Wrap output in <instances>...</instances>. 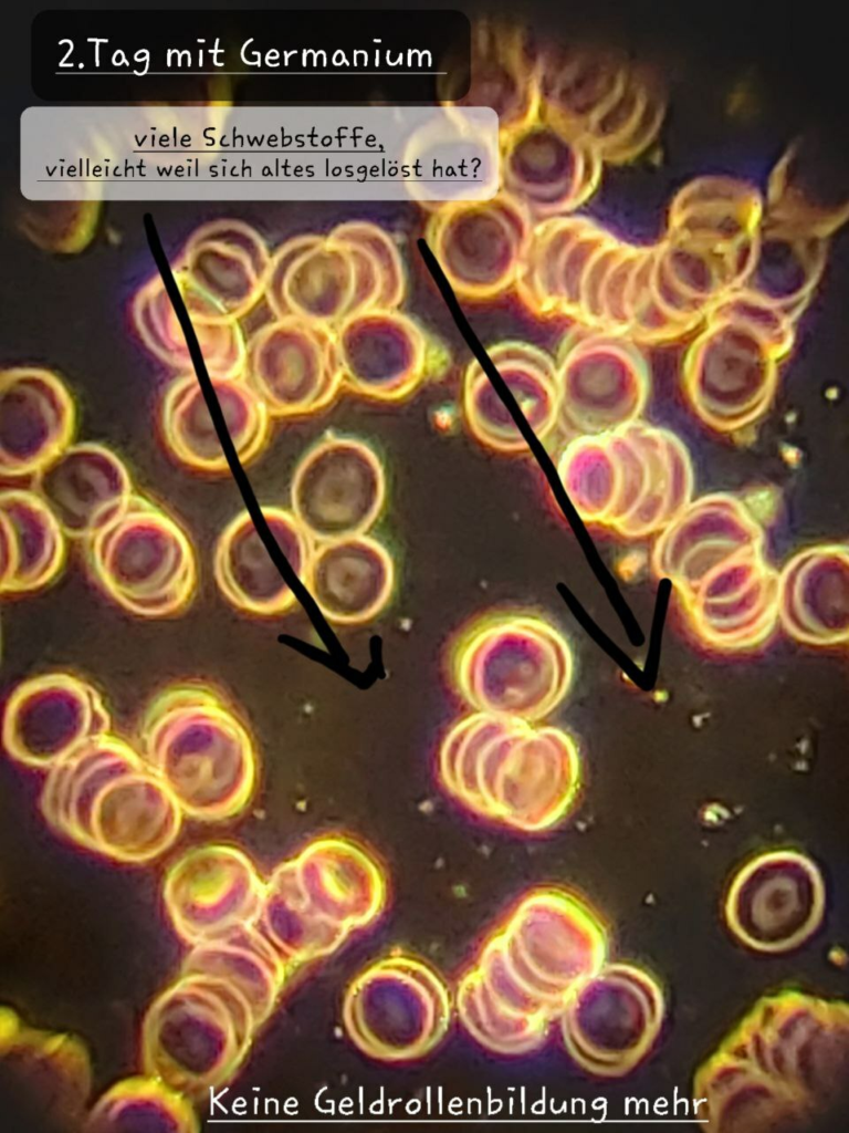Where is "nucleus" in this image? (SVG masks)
Wrapping results in <instances>:
<instances>
[{
    "label": "nucleus",
    "instance_id": "f257e3e1",
    "mask_svg": "<svg viewBox=\"0 0 849 1133\" xmlns=\"http://www.w3.org/2000/svg\"><path fill=\"white\" fill-rule=\"evenodd\" d=\"M597 929L573 890L539 885L521 896L459 983L457 1006L471 1036L503 1054L537 1047L594 974Z\"/></svg>",
    "mask_w": 849,
    "mask_h": 1133
},
{
    "label": "nucleus",
    "instance_id": "f03ea898",
    "mask_svg": "<svg viewBox=\"0 0 849 1133\" xmlns=\"http://www.w3.org/2000/svg\"><path fill=\"white\" fill-rule=\"evenodd\" d=\"M439 773L471 811L524 832L563 820L580 786L578 751L568 732L482 711L446 735Z\"/></svg>",
    "mask_w": 849,
    "mask_h": 1133
},
{
    "label": "nucleus",
    "instance_id": "7ed1b4c3",
    "mask_svg": "<svg viewBox=\"0 0 849 1133\" xmlns=\"http://www.w3.org/2000/svg\"><path fill=\"white\" fill-rule=\"evenodd\" d=\"M42 807L48 820L72 839L130 861L161 853L181 822V808L150 765L107 734L54 766Z\"/></svg>",
    "mask_w": 849,
    "mask_h": 1133
},
{
    "label": "nucleus",
    "instance_id": "20e7f679",
    "mask_svg": "<svg viewBox=\"0 0 849 1133\" xmlns=\"http://www.w3.org/2000/svg\"><path fill=\"white\" fill-rule=\"evenodd\" d=\"M143 737L150 767L187 813L222 820L249 802L256 776L253 745L213 690H170L150 711Z\"/></svg>",
    "mask_w": 849,
    "mask_h": 1133
},
{
    "label": "nucleus",
    "instance_id": "39448f33",
    "mask_svg": "<svg viewBox=\"0 0 849 1133\" xmlns=\"http://www.w3.org/2000/svg\"><path fill=\"white\" fill-rule=\"evenodd\" d=\"M92 540L98 579L129 611L167 615L192 596L191 545L175 521L144 498L132 495L122 512Z\"/></svg>",
    "mask_w": 849,
    "mask_h": 1133
},
{
    "label": "nucleus",
    "instance_id": "423d86ee",
    "mask_svg": "<svg viewBox=\"0 0 849 1133\" xmlns=\"http://www.w3.org/2000/svg\"><path fill=\"white\" fill-rule=\"evenodd\" d=\"M108 729V716L90 685L65 674H51L25 683L13 694L6 711L4 742L25 763L54 767Z\"/></svg>",
    "mask_w": 849,
    "mask_h": 1133
},
{
    "label": "nucleus",
    "instance_id": "0eeeda50",
    "mask_svg": "<svg viewBox=\"0 0 849 1133\" xmlns=\"http://www.w3.org/2000/svg\"><path fill=\"white\" fill-rule=\"evenodd\" d=\"M33 493L63 533L93 539L126 507L132 497L125 467L98 446L62 450L36 470Z\"/></svg>",
    "mask_w": 849,
    "mask_h": 1133
},
{
    "label": "nucleus",
    "instance_id": "6e6552de",
    "mask_svg": "<svg viewBox=\"0 0 849 1133\" xmlns=\"http://www.w3.org/2000/svg\"><path fill=\"white\" fill-rule=\"evenodd\" d=\"M384 497L377 462L342 455L310 458L291 491L295 519L307 537L322 542L363 534L378 517Z\"/></svg>",
    "mask_w": 849,
    "mask_h": 1133
},
{
    "label": "nucleus",
    "instance_id": "1a4fd4ad",
    "mask_svg": "<svg viewBox=\"0 0 849 1133\" xmlns=\"http://www.w3.org/2000/svg\"><path fill=\"white\" fill-rule=\"evenodd\" d=\"M301 580L329 621L358 623L382 609L394 570L386 549L360 534L322 542L311 551Z\"/></svg>",
    "mask_w": 849,
    "mask_h": 1133
},
{
    "label": "nucleus",
    "instance_id": "9d476101",
    "mask_svg": "<svg viewBox=\"0 0 849 1133\" xmlns=\"http://www.w3.org/2000/svg\"><path fill=\"white\" fill-rule=\"evenodd\" d=\"M1 591L20 592L46 583L63 558L62 530L44 503L24 490L0 498Z\"/></svg>",
    "mask_w": 849,
    "mask_h": 1133
},
{
    "label": "nucleus",
    "instance_id": "9b49d317",
    "mask_svg": "<svg viewBox=\"0 0 849 1133\" xmlns=\"http://www.w3.org/2000/svg\"><path fill=\"white\" fill-rule=\"evenodd\" d=\"M214 572L222 592L245 611L276 614L295 603L293 592L272 563L247 511L221 536Z\"/></svg>",
    "mask_w": 849,
    "mask_h": 1133
},
{
    "label": "nucleus",
    "instance_id": "f8f14e48",
    "mask_svg": "<svg viewBox=\"0 0 849 1133\" xmlns=\"http://www.w3.org/2000/svg\"><path fill=\"white\" fill-rule=\"evenodd\" d=\"M261 510L282 551H284L290 564L301 579L311 553L307 552L304 539L305 531L297 520L285 511L273 508H261Z\"/></svg>",
    "mask_w": 849,
    "mask_h": 1133
}]
</instances>
